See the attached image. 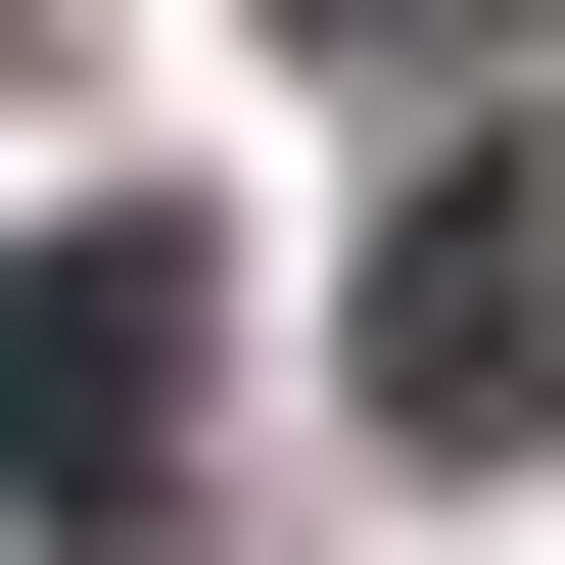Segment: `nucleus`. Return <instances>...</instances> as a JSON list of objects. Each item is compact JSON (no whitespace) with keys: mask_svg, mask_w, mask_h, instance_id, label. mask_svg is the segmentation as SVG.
I'll return each instance as SVG.
<instances>
[{"mask_svg":"<svg viewBox=\"0 0 565 565\" xmlns=\"http://www.w3.org/2000/svg\"><path fill=\"white\" fill-rule=\"evenodd\" d=\"M189 330H236V236H141V189L0 282V471H47V565H141V519H189Z\"/></svg>","mask_w":565,"mask_h":565,"instance_id":"obj_1","label":"nucleus"},{"mask_svg":"<svg viewBox=\"0 0 565 565\" xmlns=\"http://www.w3.org/2000/svg\"><path fill=\"white\" fill-rule=\"evenodd\" d=\"M330 377H377L424 471H519V424H565V189H519V141H424V189H377V330H330Z\"/></svg>","mask_w":565,"mask_h":565,"instance_id":"obj_2","label":"nucleus"},{"mask_svg":"<svg viewBox=\"0 0 565 565\" xmlns=\"http://www.w3.org/2000/svg\"><path fill=\"white\" fill-rule=\"evenodd\" d=\"M330 47H471V0H330Z\"/></svg>","mask_w":565,"mask_h":565,"instance_id":"obj_3","label":"nucleus"}]
</instances>
